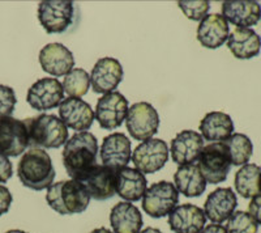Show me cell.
<instances>
[{
    "label": "cell",
    "instance_id": "1",
    "mask_svg": "<svg viewBox=\"0 0 261 233\" xmlns=\"http://www.w3.org/2000/svg\"><path fill=\"white\" fill-rule=\"evenodd\" d=\"M99 151L97 137L92 132H76L64 144L63 165L72 179L77 181L83 174L97 165Z\"/></svg>",
    "mask_w": 261,
    "mask_h": 233
},
{
    "label": "cell",
    "instance_id": "2",
    "mask_svg": "<svg viewBox=\"0 0 261 233\" xmlns=\"http://www.w3.org/2000/svg\"><path fill=\"white\" fill-rule=\"evenodd\" d=\"M55 174L51 157L41 148H30L18 161L17 176L20 182L25 188L36 192L50 188L55 179Z\"/></svg>",
    "mask_w": 261,
    "mask_h": 233
},
{
    "label": "cell",
    "instance_id": "3",
    "mask_svg": "<svg viewBox=\"0 0 261 233\" xmlns=\"http://www.w3.org/2000/svg\"><path fill=\"white\" fill-rule=\"evenodd\" d=\"M29 146L41 150H57L69 139L68 129L58 115L39 114L24 120Z\"/></svg>",
    "mask_w": 261,
    "mask_h": 233
},
{
    "label": "cell",
    "instance_id": "4",
    "mask_svg": "<svg viewBox=\"0 0 261 233\" xmlns=\"http://www.w3.org/2000/svg\"><path fill=\"white\" fill-rule=\"evenodd\" d=\"M46 202L60 215H74L88 208L90 197L80 182L68 179L53 183L46 193Z\"/></svg>",
    "mask_w": 261,
    "mask_h": 233
},
{
    "label": "cell",
    "instance_id": "5",
    "mask_svg": "<svg viewBox=\"0 0 261 233\" xmlns=\"http://www.w3.org/2000/svg\"><path fill=\"white\" fill-rule=\"evenodd\" d=\"M197 165L206 182L212 185L225 182L232 167L226 144L217 142L205 146Z\"/></svg>",
    "mask_w": 261,
    "mask_h": 233
},
{
    "label": "cell",
    "instance_id": "6",
    "mask_svg": "<svg viewBox=\"0 0 261 233\" xmlns=\"http://www.w3.org/2000/svg\"><path fill=\"white\" fill-rule=\"evenodd\" d=\"M125 126L135 141L145 142L158 132L160 115L149 102H136L128 108Z\"/></svg>",
    "mask_w": 261,
    "mask_h": 233
},
{
    "label": "cell",
    "instance_id": "7",
    "mask_svg": "<svg viewBox=\"0 0 261 233\" xmlns=\"http://www.w3.org/2000/svg\"><path fill=\"white\" fill-rule=\"evenodd\" d=\"M179 203V192L169 181H160L146 189L143 197V209L153 219L169 215Z\"/></svg>",
    "mask_w": 261,
    "mask_h": 233
},
{
    "label": "cell",
    "instance_id": "8",
    "mask_svg": "<svg viewBox=\"0 0 261 233\" xmlns=\"http://www.w3.org/2000/svg\"><path fill=\"white\" fill-rule=\"evenodd\" d=\"M74 7L69 0H45L38 4V20L48 34H59L71 27Z\"/></svg>",
    "mask_w": 261,
    "mask_h": 233
},
{
    "label": "cell",
    "instance_id": "9",
    "mask_svg": "<svg viewBox=\"0 0 261 233\" xmlns=\"http://www.w3.org/2000/svg\"><path fill=\"white\" fill-rule=\"evenodd\" d=\"M169 160V147L162 139H148L140 143L132 153L135 169L143 174L157 173Z\"/></svg>",
    "mask_w": 261,
    "mask_h": 233
},
{
    "label": "cell",
    "instance_id": "10",
    "mask_svg": "<svg viewBox=\"0 0 261 233\" xmlns=\"http://www.w3.org/2000/svg\"><path fill=\"white\" fill-rule=\"evenodd\" d=\"M29 147V136L24 121L13 116L0 118V155L17 157Z\"/></svg>",
    "mask_w": 261,
    "mask_h": 233
},
{
    "label": "cell",
    "instance_id": "11",
    "mask_svg": "<svg viewBox=\"0 0 261 233\" xmlns=\"http://www.w3.org/2000/svg\"><path fill=\"white\" fill-rule=\"evenodd\" d=\"M127 113L128 100L120 92L114 90L98 100L94 115L101 129L115 130L124 122Z\"/></svg>",
    "mask_w": 261,
    "mask_h": 233
},
{
    "label": "cell",
    "instance_id": "12",
    "mask_svg": "<svg viewBox=\"0 0 261 233\" xmlns=\"http://www.w3.org/2000/svg\"><path fill=\"white\" fill-rule=\"evenodd\" d=\"M64 99V89L58 79L42 78L28 89L27 102L34 110L46 111L58 108Z\"/></svg>",
    "mask_w": 261,
    "mask_h": 233
},
{
    "label": "cell",
    "instance_id": "13",
    "mask_svg": "<svg viewBox=\"0 0 261 233\" xmlns=\"http://www.w3.org/2000/svg\"><path fill=\"white\" fill-rule=\"evenodd\" d=\"M116 171L103 165H94L92 169L77 179L90 198L95 200H107L116 194Z\"/></svg>",
    "mask_w": 261,
    "mask_h": 233
},
{
    "label": "cell",
    "instance_id": "14",
    "mask_svg": "<svg viewBox=\"0 0 261 233\" xmlns=\"http://www.w3.org/2000/svg\"><path fill=\"white\" fill-rule=\"evenodd\" d=\"M124 72L122 63L115 58L105 57L98 59L90 74V84L93 92L107 95L114 92L122 83Z\"/></svg>",
    "mask_w": 261,
    "mask_h": 233
},
{
    "label": "cell",
    "instance_id": "15",
    "mask_svg": "<svg viewBox=\"0 0 261 233\" xmlns=\"http://www.w3.org/2000/svg\"><path fill=\"white\" fill-rule=\"evenodd\" d=\"M59 118L67 129L84 132L92 127L95 115L92 106L83 99L68 97L59 105Z\"/></svg>",
    "mask_w": 261,
    "mask_h": 233
},
{
    "label": "cell",
    "instance_id": "16",
    "mask_svg": "<svg viewBox=\"0 0 261 233\" xmlns=\"http://www.w3.org/2000/svg\"><path fill=\"white\" fill-rule=\"evenodd\" d=\"M132 157L130 141L123 132H113L103 137L101 144V161L103 167L118 171L125 168Z\"/></svg>",
    "mask_w": 261,
    "mask_h": 233
},
{
    "label": "cell",
    "instance_id": "17",
    "mask_svg": "<svg viewBox=\"0 0 261 233\" xmlns=\"http://www.w3.org/2000/svg\"><path fill=\"white\" fill-rule=\"evenodd\" d=\"M39 64L42 69L53 76H65L73 69L74 58L72 51L62 43L54 42L43 46L39 51Z\"/></svg>",
    "mask_w": 261,
    "mask_h": 233
},
{
    "label": "cell",
    "instance_id": "18",
    "mask_svg": "<svg viewBox=\"0 0 261 233\" xmlns=\"http://www.w3.org/2000/svg\"><path fill=\"white\" fill-rule=\"evenodd\" d=\"M204 139L201 134L193 130H183L178 132L171 141V157L172 161L180 165L193 164L199 160L204 150Z\"/></svg>",
    "mask_w": 261,
    "mask_h": 233
},
{
    "label": "cell",
    "instance_id": "19",
    "mask_svg": "<svg viewBox=\"0 0 261 233\" xmlns=\"http://www.w3.org/2000/svg\"><path fill=\"white\" fill-rule=\"evenodd\" d=\"M237 206L238 198L232 189L220 188L208 195L202 209L206 219H209L213 224H221L235 213Z\"/></svg>",
    "mask_w": 261,
    "mask_h": 233
},
{
    "label": "cell",
    "instance_id": "20",
    "mask_svg": "<svg viewBox=\"0 0 261 233\" xmlns=\"http://www.w3.org/2000/svg\"><path fill=\"white\" fill-rule=\"evenodd\" d=\"M206 224L204 209L191 203L176 206L169 214L170 229L174 233H200Z\"/></svg>",
    "mask_w": 261,
    "mask_h": 233
},
{
    "label": "cell",
    "instance_id": "21",
    "mask_svg": "<svg viewBox=\"0 0 261 233\" xmlns=\"http://www.w3.org/2000/svg\"><path fill=\"white\" fill-rule=\"evenodd\" d=\"M222 16L238 28H251L261 20V6L253 0H227L222 3Z\"/></svg>",
    "mask_w": 261,
    "mask_h": 233
},
{
    "label": "cell",
    "instance_id": "22",
    "mask_svg": "<svg viewBox=\"0 0 261 233\" xmlns=\"http://www.w3.org/2000/svg\"><path fill=\"white\" fill-rule=\"evenodd\" d=\"M145 176L135 168H120L115 173V192L127 202H139L146 192Z\"/></svg>",
    "mask_w": 261,
    "mask_h": 233
},
{
    "label": "cell",
    "instance_id": "23",
    "mask_svg": "<svg viewBox=\"0 0 261 233\" xmlns=\"http://www.w3.org/2000/svg\"><path fill=\"white\" fill-rule=\"evenodd\" d=\"M230 29L228 22L222 15L213 13L205 16L197 28V39L204 48L218 49L227 41Z\"/></svg>",
    "mask_w": 261,
    "mask_h": 233
},
{
    "label": "cell",
    "instance_id": "24",
    "mask_svg": "<svg viewBox=\"0 0 261 233\" xmlns=\"http://www.w3.org/2000/svg\"><path fill=\"white\" fill-rule=\"evenodd\" d=\"M227 48L237 59H252L261 51V37L251 28H237L228 34Z\"/></svg>",
    "mask_w": 261,
    "mask_h": 233
},
{
    "label": "cell",
    "instance_id": "25",
    "mask_svg": "<svg viewBox=\"0 0 261 233\" xmlns=\"http://www.w3.org/2000/svg\"><path fill=\"white\" fill-rule=\"evenodd\" d=\"M143 223L140 209L129 202H120L111 208L110 224L114 233H139Z\"/></svg>",
    "mask_w": 261,
    "mask_h": 233
},
{
    "label": "cell",
    "instance_id": "26",
    "mask_svg": "<svg viewBox=\"0 0 261 233\" xmlns=\"http://www.w3.org/2000/svg\"><path fill=\"white\" fill-rule=\"evenodd\" d=\"M202 139L212 143L223 142L234 132V122L231 116L223 111H211L205 114L199 126Z\"/></svg>",
    "mask_w": 261,
    "mask_h": 233
},
{
    "label": "cell",
    "instance_id": "27",
    "mask_svg": "<svg viewBox=\"0 0 261 233\" xmlns=\"http://www.w3.org/2000/svg\"><path fill=\"white\" fill-rule=\"evenodd\" d=\"M174 185L187 198L201 197L206 190V181L197 164L180 165L174 174Z\"/></svg>",
    "mask_w": 261,
    "mask_h": 233
},
{
    "label": "cell",
    "instance_id": "28",
    "mask_svg": "<svg viewBox=\"0 0 261 233\" xmlns=\"http://www.w3.org/2000/svg\"><path fill=\"white\" fill-rule=\"evenodd\" d=\"M235 190L241 197L249 199L261 195V168L246 164L235 174Z\"/></svg>",
    "mask_w": 261,
    "mask_h": 233
},
{
    "label": "cell",
    "instance_id": "29",
    "mask_svg": "<svg viewBox=\"0 0 261 233\" xmlns=\"http://www.w3.org/2000/svg\"><path fill=\"white\" fill-rule=\"evenodd\" d=\"M223 143L227 147L232 165L241 167L248 164L249 158L253 153V144L247 135L237 132L223 141Z\"/></svg>",
    "mask_w": 261,
    "mask_h": 233
},
{
    "label": "cell",
    "instance_id": "30",
    "mask_svg": "<svg viewBox=\"0 0 261 233\" xmlns=\"http://www.w3.org/2000/svg\"><path fill=\"white\" fill-rule=\"evenodd\" d=\"M63 89L68 97L81 99L90 88V76L84 68H73L63 80Z\"/></svg>",
    "mask_w": 261,
    "mask_h": 233
},
{
    "label": "cell",
    "instance_id": "31",
    "mask_svg": "<svg viewBox=\"0 0 261 233\" xmlns=\"http://www.w3.org/2000/svg\"><path fill=\"white\" fill-rule=\"evenodd\" d=\"M225 228L228 233H257L258 224L246 211H235Z\"/></svg>",
    "mask_w": 261,
    "mask_h": 233
},
{
    "label": "cell",
    "instance_id": "32",
    "mask_svg": "<svg viewBox=\"0 0 261 233\" xmlns=\"http://www.w3.org/2000/svg\"><path fill=\"white\" fill-rule=\"evenodd\" d=\"M178 6L186 17L192 21H201L205 16H208L211 9L208 0H180L178 2Z\"/></svg>",
    "mask_w": 261,
    "mask_h": 233
},
{
    "label": "cell",
    "instance_id": "33",
    "mask_svg": "<svg viewBox=\"0 0 261 233\" xmlns=\"http://www.w3.org/2000/svg\"><path fill=\"white\" fill-rule=\"evenodd\" d=\"M16 104L17 99L15 90L8 85L0 84V118L12 115Z\"/></svg>",
    "mask_w": 261,
    "mask_h": 233
},
{
    "label": "cell",
    "instance_id": "34",
    "mask_svg": "<svg viewBox=\"0 0 261 233\" xmlns=\"http://www.w3.org/2000/svg\"><path fill=\"white\" fill-rule=\"evenodd\" d=\"M13 174L12 162L4 155H0V183L7 182Z\"/></svg>",
    "mask_w": 261,
    "mask_h": 233
},
{
    "label": "cell",
    "instance_id": "35",
    "mask_svg": "<svg viewBox=\"0 0 261 233\" xmlns=\"http://www.w3.org/2000/svg\"><path fill=\"white\" fill-rule=\"evenodd\" d=\"M12 194L6 186L0 185V216L4 215L9 211L11 204H12Z\"/></svg>",
    "mask_w": 261,
    "mask_h": 233
},
{
    "label": "cell",
    "instance_id": "36",
    "mask_svg": "<svg viewBox=\"0 0 261 233\" xmlns=\"http://www.w3.org/2000/svg\"><path fill=\"white\" fill-rule=\"evenodd\" d=\"M248 214L255 219L257 224H261V195L252 198L248 204Z\"/></svg>",
    "mask_w": 261,
    "mask_h": 233
},
{
    "label": "cell",
    "instance_id": "37",
    "mask_svg": "<svg viewBox=\"0 0 261 233\" xmlns=\"http://www.w3.org/2000/svg\"><path fill=\"white\" fill-rule=\"evenodd\" d=\"M200 233H228L226 228L221 224H209Z\"/></svg>",
    "mask_w": 261,
    "mask_h": 233
},
{
    "label": "cell",
    "instance_id": "38",
    "mask_svg": "<svg viewBox=\"0 0 261 233\" xmlns=\"http://www.w3.org/2000/svg\"><path fill=\"white\" fill-rule=\"evenodd\" d=\"M139 233H162L161 232L160 229H158V228H153V227H148V228H145V229H143V230H140Z\"/></svg>",
    "mask_w": 261,
    "mask_h": 233
},
{
    "label": "cell",
    "instance_id": "39",
    "mask_svg": "<svg viewBox=\"0 0 261 233\" xmlns=\"http://www.w3.org/2000/svg\"><path fill=\"white\" fill-rule=\"evenodd\" d=\"M90 233H114V232H111V230L107 229V228L101 227V228H95V229H93Z\"/></svg>",
    "mask_w": 261,
    "mask_h": 233
},
{
    "label": "cell",
    "instance_id": "40",
    "mask_svg": "<svg viewBox=\"0 0 261 233\" xmlns=\"http://www.w3.org/2000/svg\"><path fill=\"white\" fill-rule=\"evenodd\" d=\"M6 233H28V232H24V230H20V229H11V230H7Z\"/></svg>",
    "mask_w": 261,
    "mask_h": 233
}]
</instances>
